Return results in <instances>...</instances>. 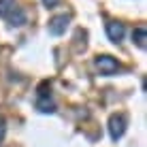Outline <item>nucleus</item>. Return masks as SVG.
<instances>
[{"label":"nucleus","mask_w":147,"mask_h":147,"mask_svg":"<svg viewBox=\"0 0 147 147\" xmlns=\"http://www.w3.org/2000/svg\"><path fill=\"white\" fill-rule=\"evenodd\" d=\"M126 124H128V119H126V115H111V119H109V134H111V139L113 141H117L124 136L126 132Z\"/></svg>","instance_id":"f257e3e1"},{"label":"nucleus","mask_w":147,"mask_h":147,"mask_svg":"<svg viewBox=\"0 0 147 147\" xmlns=\"http://www.w3.org/2000/svg\"><path fill=\"white\" fill-rule=\"evenodd\" d=\"M96 68L102 75H113V73L119 70V64H117V60H113L111 55H98V58H96Z\"/></svg>","instance_id":"f03ea898"},{"label":"nucleus","mask_w":147,"mask_h":147,"mask_svg":"<svg viewBox=\"0 0 147 147\" xmlns=\"http://www.w3.org/2000/svg\"><path fill=\"white\" fill-rule=\"evenodd\" d=\"M68 22H70L68 15H58V17H53L51 22H49V34H53V36H60V34H64V32H66Z\"/></svg>","instance_id":"7ed1b4c3"},{"label":"nucleus","mask_w":147,"mask_h":147,"mask_svg":"<svg viewBox=\"0 0 147 147\" xmlns=\"http://www.w3.org/2000/svg\"><path fill=\"white\" fill-rule=\"evenodd\" d=\"M124 24H119V22H109L107 24V34H109V38L113 40V43H119L121 38H124Z\"/></svg>","instance_id":"20e7f679"},{"label":"nucleus","mask_w":147,"mask_h":147,"mask_svg":"<svg viewBox=\"0 0 147 147\" xmlns=\"http://www.w3.org/2000/svg\"><path fill=\"white\" fill-rule=\"evenodd\" d=\"M7 19L13 24V26H22V24H26V13H24V9H15L13 7V13L11 15H7Z\"/></svg>","instance_id":"39448f33"},{"label":"nucleus","mask_w":147,"mask_h":147,"mask_svg":"<svg viewBox=\"0 0 147 147\" xmlns=\"http://www.w3.org/2000/svg\"><path fill=\"white\" fill-rule=\"evenodd\" d=\"M132 40L139 47H145V26H139V28H134V32H132Z\"/></svg>","instance_id":"423d86ee"},{"label":"nucleus","mask_w":147,"mask_h":147,"mask_svg":"<svg viewBox=\"0 0 147 147\" xmlns=\"http://www.w3.org/2000/svg\"><path fill=\"white\" fill-rule=\"evenodd\" d=\"M36 107H38V111H43V113H53L55 111V105L51 100H47V98H38Z\"/></svg>","instance_id":"0eeeda50"},{"label":"nucleus","mask_w":147,"mask_h":147,"mask_svg":"<svg viewBox=\"0 0 147 147\" xmlns=\"http://www.w3.org/2000/svg\"><path fill=\"white\" fill-rule=\"evenodd\" d=\"M13 7H15L13 0H0V17H7Z\"/></svg>","instance_id":"6e6552de"},{"label":"nucleus","mask_w":147,"mask_h":147,"mask_svg":"<svg viewBox=\"0 0 147 147\" xmlns=\"http://www.w3.org/2000/svg\"><path fill=\"white\" fill-rule=\"evenodd\" d=\"M4 132H7V126H4V121L0 119V143H2V139H4Z\"/></svg>","instance_id":"1a4fd4ad"},{"label":"nucleus","mask_w":147,"mask_h":147,"mask_svg":"<svg viewBox=\"0 0 147 147\" xmlns=\"http://www.w3.org/2000/svg\"><path fill=\"white\" fill-rule=\"evenodd\" d=\"M43 4L51 9V7H55V4H58V0H43Z\"/></svg>","instance_id":"9d476101"}]
</instances>
